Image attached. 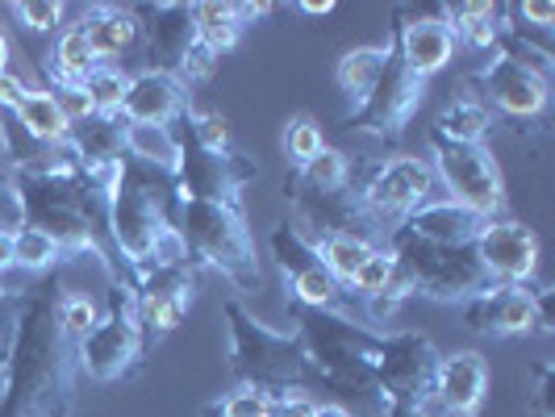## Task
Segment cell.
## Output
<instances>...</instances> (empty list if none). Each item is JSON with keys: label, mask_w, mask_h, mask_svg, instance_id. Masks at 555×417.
Instances as JSON below:
<instances>
[{"label": "cell", "mask_w": 555, "mask_h": 417, "mask_svg": "<svg viewBox=\"0 0 555 417\" xmlns=\"http://www.w3.org/2000/svg\"><path fill=\"white\" fill-rule=\"evenodd\" d=\"M397 26H392V47L401 63L417 71L422 80H430L435 71H443L447 63L455 58V34L443 22V13H422V9H397L392 13Z\"/></svg>", "instance_id": "d6986e66"}, {"label": "cell", "mask_w": 555, "mask_h": 417, "mask_svg": "<svg viewBox=\"0 0 555 417\" xmlns=\"http://www.w3.org/2000/svg\"><path fill=\"white\" fill-rule=\"evenodd\" d=\"M385 250L397 259V268L405 272L414 297L435 301V305H468L473 297H485L489 288H498L489 272L480 268L476 247H443V243H426L410 234L405 225H397Z\"/></svg>", "instance_id": "52a82bcc"}, {"label": "cell", "mask_w": 555, "mask_h": 417, "mask_svg": "<svg viewBox=\"0 0 555 417\" xmlns=\"http://www.w3.org/2000/svg\"><path fill=\"white\" fill-rule=\"evenodd\" d=\"M480 268L489 272L493 284H530L534 268H539V238L534 230L522 222L498 218L480 230V238L473 243Z\"/></svg>", "instance_id": "ffe728a7"}, {"label": "cell", "mask_w": 555, "mask_h": 417, "mask_svg": "<svg viewBox=\"0 0 555 417\" xmlns=\"http://www.w3.org/2000/svg\"><path fill=\"white\" fill-rule=\"evenodd\" d=\"M47 67V76H51V88H72V83H83L96 67H101V58L92 51V42H88V34L83 26H67L59 34L55 51H51V63H42Z\"/></svg>", "instance_id": "4316f807"}, {"label": "cell", "mask_w": 555, "mask_h": 417, "mask_svg": "<svg viewBox=\"0 0 555 417\" xmlns=\"http://www.w3.org/2000/svg\"><path fill=\"white\" fill-rule=\"evenodd\" d=\"M13 121H17L34 142H42V146H67L72 121H67V113L59 109V101L51 92L29 88L26 96H22V105L13 109Z\"/></svg>", "instance_id": "f1b7e54d"}, {"label": "cell", "mask_w": 555, "mask_h": 417, "mask_svg": "<svg viewBox=\"0 0 555 417\" xmlns=\"http://www.w3.org/2000/svg\"><path fill=\"white\" fill-rule=\"evenodd\" d=\"M26 288L29 284H17V288H4L0 292V372L9 363V347H13V334H17L22 309H26Z\"/></svg>", "instance_id": "60d3db41"}, {"label": "cell", "mask_w": 555, "mask_h": 417, "mask_svg": "<svg viewBox=\"0 0 555 417\" xmlns=\"http://www.w3.org/2000/svg\"><path fill=\"white\" fill-rule=\"evenodd\" d=\"M26 225V209H22V196L13 175H0V234H17Z\"/></svg>", "instance_id": "7bdbcfd3"}, {"label": "cell", "mask_w": 555, "mask_h": 417, "mask_svg": "<svg viewBox=\"0 0 555 417\" xmlns=\"http://www.w3.org/2000/svg\"><path fill=\"white\" fill-rule=\"evenodd\" d=\"M439 13H443V22L451 26V34H455V42H464V47H473V51H498V42H501L498 4L468 0V4H447Z\"/></svg>", "instance_id": "83f0119b"}, {"label": "cell", "mask_w": 555, "mask_h": 417, "mask_svg": "<svg viewBox=\"0 0 555 417\" xmlns=\"http://www.w3.org/2000/svg\"><path fill=\"white\" fill-rule=\"evenodd\" d=\"M180 126H184L205 151H230V146H234L230 121H225V113H218V109H205V113L189 109L180 117Z\"/></svg>", "instance_id": "74e56055"}, {"label": "cell", "mask_w": 555, "mask_h": 417, "mask_svg": "<svg viewBox=\"0 0 555 417\" xmlns=\"http://www.w3.org/2000/svg\"><path fill=\"white\" fill-rule=\"evenodd\" d=\"M322 146H326V142H322V126H318L309 113H297V117L284 126V151H288L293 167L309 164V159H313Z\"/></svg>", "instance_id": "ab89813d"}, {"label": "cell", "mask_w": 555, "mask_h": 417, "mask_svg": "<svg viewBox=\"0 0 555 417\" xmlns=\"http://www.w3.org/2000/svg\"><path fill=\"white\" fill-rule=\"evenodd\" d=\"M83 92H88L96 117H121V101H126V92H130V76H126L117 63H101V67L83 80Z\"/></svg>", "instance_id": "e575fe53"}, {"label": "cell", "mask_w": 555, "mask_h": 417, "mask_svg": "<svg viewBox=\"0 0 555 417\" xmlns=\"http://www.w3.org/2000/svg\"><path fill=\"white\" fill-rule=\"evenodd\" d=\"M130 284H134V297H139V322L151 342H159L171 330H180L184 313L193 305L196 268H184V263L146 268V272H134Z\"/></svg>", "instance_id": "e0dca14e"}, {"label": "cell", "mask_w": 555, "mask_h": 417, "mask_svg": "<svg viewBox=\"0 0 555 417\" xmlns=\"http://www.w3.org/2000/svg\"><path fill=\"white\" fill-rule=\"evenodd\" d=\"M59 263H67V255L51 234H42L38 225H22L13 234V268L17 272H51Z\"/></svg>", "instance_id": "836d02e7"}, {"label": "cell", "mask_w": 555, "mask_h": 417, "mask_svg": "<svg viewBox=\"0 0 555 417\" xmlns=\"http://www.w3.org/2000/svg\"><path fill=\"white\" fill-rule=\"evenodd\" d=\"M385 417H435V414H430V409H401V405H392Z\"/></svg>", "instance_id": "681fc988"}, {"label": "cell", "mask_w": 555, "mask_h": 417, "mask_svg": "<svg viewBox=\"0 0 555 417\" xmlns=\"http://www.w3.org/2000/svg\"><path fill=\"white\" fill-rule=\"evenodd\" d=\"M59 276L26 288V309L4 363L0 417H76V342L59 326Z\"/></svg>", "instance_id": "6da1fadb"}, {"label": "cell", "mask_w": 555, "mask_h": 417, "mask_svg": "<svg viewBox=\"0 0 555 417\" xmlns=\"http://www.w3.org/2000/svg\"><path fill=\"white\" fill-rule=\"evenodd\" d=\"M55 313H59V326H63V334H67L72 342H80L83 334L101 322L96 301H92L88 292H80V288H63L55 301Z\"/></svg>", "instance_id": "8d00e7d4"}, {"label": "cell", "mask_w": 555, "mask_h": 417, "mask_svg": "<svg viewBox=\"0 0 555 417\" xmlns=\"http://www.w3.org/2000/svg\"><path fill=\"white\" fill-rule=\"evenodd\" d=\"M392 272H397V259H392V255L385 247H376L360 263V272L351 276L347 292H360L363 301H367V297H376V292H385V288H389Z\"/></svg>", "instance_id": "f35d334b"}, {"label": "cell", "mask_w": 555, "mask_h": 417, "mask_svg": "<svg viewBox=\"0 0 555 417\" xmlns=\"http://www.w3.org/2000/svg\"><path fill=\"white\" fill-rule=\"evenodd\" d=\"M288 180H293V184H301V188H309V193H343V188H351L356 167H351V159H347L343 151L322 146L309 164L293 167V171H288Z\"/></svg>", "instance_id": "1f68e13d"}, {"label": "cell", "mask_w": 555, "mask_h": 417, "mask_svg": "<svg viewBox=\"0 0 555 417\" xmlns=\"http://www.w3.org/2000/svg\"><path fill=\"white\" fill-rule=\"evenodd\" d=\"M22 284H26V279H22ZM4 288H17V284H9V279L0 276V292H4Z\"/></svg>", "instance_id": "816d5d0a"}, {"label": "cell", "mask_w": 555, "mask_h": 417, "mask_svg": "<svg viewBox=\"0 0 555 417\" xmlns=\"http://www.w3.org/2000/svg\"><path fill=\"white\" fill-rule=\"evenodd\" d=\"M318 417H356V414H351L347 405H338V401H334V405H318Z\"/></svg>", "instance_id": "c3c4849f"}, {"label": "cell", "mask_w": 555, "mask_h": 417, "mask_svg": "<svg viewBox=\"0 0 555 417\" xmlns=\"http://www.w3.org/2000/svg\"><path fill=\"white\" fill-rule=\"evenodd\" d=\"M189 109H193L189 88L167 71L146 67L139 76H130V92L121 101V121H130V126H176Z\"/></svg>", "instance_id": "7402d4cb"}, {"label": "cell", "mask_w": 555, "mask_h": 417, "mask_svg": "<svg viewBox=\"0 0 555 417\" xmlns=\"http://www.w3.org/2000/svg\"><path fill=\"white\" fill-rule=\"evenodd\" d=\"M276 414V396H268V392L259 389H243V385H234V389L218 396V401H209L201 417H272Z\"/></svg>", "instance_id": "d590c367"}, {"label": "cell", "mask_w": 555, "mask_h": 417, "mask_svg": "<svg viewBox=\"0 0 555 417\" xmlns=\"http://www.w3.org/2000/svg\"><path fill=\"white\" fill-rule=\"evenodd\" d=\"M288 317L297 322V338L306 351V367L318 385L338 396V405H360L367 417H385L389 405L376 392V360L385 334L356 326L338 309H306L288 301Z\"/></svg>", "instance_id": "3957f363"}, {"label": "cell", "mask_w": 555, "mask_h": 417, "mask_svg": "<svg viewBox=\"0 0 555 417\" xmlns=\"http://www.w3.org/2000/svg\"><path fill=\"white\" fill-rule=\"evenodd\" d=\"M139 17V34H146V55L155 71H167L180 80L184 63L196 51V26H193V4H134Z\"/></svg>", "instance_id": "ac0fdd59"}, {"label": "cell", "mask_w": 555, "mask_h": 417, "mask_svg": "<svg viewBox=\"0 0 555 417\" xmlns=\"http://www.w3.org/2000/svg\"><path fill=\"white\" fill-rule=\"evenodd\" d=\"M193 26H196V42L214 58L230 55L238 47V38H243V22H238L234 4H218V0L193 4Z\"/></svg>", "instance_id": "4dcf8cb0"}, {"label": "cell", "mask_w": 555, "mask_h": 417, "mask_svg": "<svg viewBox=\"0 0 555 417\" xmlns=\"http://www.w3.org/2000/svg\"><path fill=\"white\" fill-rule=\"evenodd\" d=\"M180 139V167L171 180L176 200H218V205H243V188L259 180V164L247 159L238 146L230 151H205L201 142L176 121Z\"/></svg>", "instance_id": "30bf717a"}, {"label": "cell", "mask_w": 555, "mask_h": 417, "mask_svg": "<svg viewBox=\"0 0 555 417\" xmlns=\"http://www.w3.org/2000/svg\"><path fill=\"white\" fill-rule=\"evenodd\" d=\"M159 184V171H146L139 164H121V175L109 193V247L126 259L130 276L146 272V268H171L184 263L196 268L189 247L180 243V234L167 222V196L171 184Z\"/></svg>", "instance_id": "277c9868"}, {"label": "cell", "mask_w": 555, "mask_h": 417, "mask_svg": "<svg viewBox=\"0 0 555 417\" xmlns=\"http://www.w3.org/2000/svg\"><path fill=\"white\" fill-rule=\"evenodd\" d=\"M485 396H489V363H485L480 351L439 355L430 405H439L447 417H476Z\"/></svg>", "instance_id": "44dd1931"}, {"label": "cell", "mask_w": 555, "mask_h": 417, "mask_svg": "<svg viewBox=\"0 0 555 417\" xmlns=\"http://www.w3.org/2000/svg\"><path fill=\"white\" fill-rule=\"evenodd\" d=\"M167 222L189 247L193 263L218 268L238 297H259L263 292V272L255 255V234H250L243 205H218V200H176L167 196Z\"/></svg>", "instance_id": "5b68a950"}, {"label": "cell", "mask_w": 555, "mask_h": 417, "mask_svg": "<svg viewBox=\"0 0 555 417\" xmlns=\"http://www.w3.org/2000/svg\"><path fill=\"white\" fill-rule=\"evenodd\" d=\"M222 317H225V330H230L225 367H230V380L234 385L259 389L268 392V396H284L288 389L306 385L309 367L297 334L263 326L238 297H225Z\"/></svg>", "instance_id": "8992f818"}, {"label": "cell", "mask_w": 555, "mask_h": 417, "mask_svg": "<svg viewBox=\"0 0 555 417\" xmlns=\"http://www.w3.org/2000/svg\"><path fill=\"white\" fill-rule=\"evenodd\" d=\"M422 101H426V80L417 71H410L401 63V55H397V47H392V55L385 63V71H380L376 88H372V96L356 113H347V130L351 134H367V139L376 142H401L405 126L422 109Z\"/></svg>", "instance_id": "9a60e30c"}, {"label": "cell", "mask_w": 555, "mask_h": 417, "mask_svg": "<svg viewBox=\"0 0 555 417\" xmlns=\"http://www.w3.org/2000/svg\"><path fill=\"white\" fill-rule=\"evenodd\" d=\"M552 288H530V284H498L485 297H473L460 305L464 326L489 338H527V334H552L555 309Z\"/></svg>", "instance_id": "5bb4252c"}, {"label": "cell", "mask_w": 555, "mask_h": 417, "mask_svg": "<svg viewBox=\"0 0 555 417\" xmlns=\"http://www.w3.org/2000/svg\"><path fill=\"white\" fill-rule=\"evenodd\" d=\"M151 338L139 322V297L130 279H113L105 292V313L92 330L76 342V363L88 380L96 385H117L139 376L146 355H151Z\"/></svg>", "instance_id": "ba28073f"}, {"label": "cell", "mask_w": 555, "mask_h": 417, "mask_svg": "<svg viewBox=\"0 0 555 417\" xmlns=\"http://www.w3.org/2000/svg\"><path fill=\"white\" fill-rule=\"evenodd\" d=\"M435 146V180H443L451 200L498 222L505 209V184L489 142H430Z\"/></svg>", "instance_id": "4fadbf2b"}, {"label": "cell", "mask_w": 555, "mask_h": 417, "mask_svg": "<svg viewBox=\"0 0 555 417\" xmlns=\"http://www.w3.org/2000/svg\"><path fill=\"white\" fill-rule=\"evenodd\" d=\"M13 272V234H0V276Z\"/></svg>", "instance_id": "bcb514c9"}, {"label": "cell", "mask_w": 555, "mask_h": 417, "mask_svg": "<svg viewBox=\"0 0 555 417\" xmlns=\"http://www.w3.org/2000/svg\"><path fill=\"white\" fill-rule=\"evenodd\" d=\"M13 17L34 34H47L63 22V4L59 0H22V4H13Z\"/></svg>", "instance_id": "b9f144b4"}, {"label": "cell", "mask_w": 555, "mask_h": 417, "mask_svg": "<svg viewBox=\"0 0 555 417\" xmlns=\"http://www.w3.org/2000/svg\"><path fill=\"white\" fill-rule=\"evenodd\" d=\"M83 34L92 42V51L101 63H113L121 51H130L139 42V17L134 9H117V4H92L83 13Z\"/></svg>", "instance_id": "d4e9b609"}, {"label": "cell", "mask_w": 555, "mask_h": 417, "mask_svg": "<svg viewBox=\"0 0 555 417\" xmlns=\"http://www.w3.org/2000/svg\"><path fill=\"white\" fill-rule=\"evenodd\" d=\"M126 159L146 171H159L164 180H176V167H180L176 126H130L126 121Z\"/></svg>", "instance_id": "484cf974"}, {"label": "cell", "mask_w": 555, "mask_h": 417, "mask_svg": "<svg viewBox=\"0 0 555 417\" xmlns=\"http://www.w3.org/2000/svg\"><path fill=\"white\" fill-rule=\"evenodd\" d=\"M473 83L480 88L476 101L485 109H501L505 117H518V121H539L547 113V105H552V76H547V67L509 55L505 47L489 51V58L476 67Z\"/></svg>", "instance_id": "7c38bea8"}, {"label": "cell", "mask_w": 555, "mask_h": 417, "mask_svg": "<svg viewBox=\"0 0 555 417\" xmlns=\"http://www.w3.org/2000/svg\"><path fill=\"white\" fill-rule=\"evenodd\" d=\"M4 63H9V42L0 38V76H4Z\"/></svg>", "instance_id": "f907efd6"}, {"label": "cell", "mask_w": 555, "mask_h": 417, "mask_svg": "<svg viewBox=\"0 0 555 417\" xmlns=\"http://www.w3.org/2000/svg\"><path fill=\"white\" fill-rule=\"evenodd\" d=\"M268 247H272V259L284 272V284H288V301L306 309H334L343 301V284L322 268V259L313 255L309 238L297 230L293 222H276L272 234H268Z\"/></svg>", "instance_id": "2e32d148"}, {"label": "cell", "mask_w": 555, "mask_h": 417, "mask_svg": "<svg viewBox=\"0 0 555 417\" xmlns=\"http://www.w3.org/2000/svg\"><path fill=\"white\" fill-rule=\"evenodd\" d=\"M297 9L309 13V17H326V13H334V0H322V4H318V0H306V4H297Z\"/></svg>", "instance_id": "7dc6e473"}, {"label": "cell", "mask_w": 555, "mask_h": 417, "mask_svg": "<svg viewBox=\"0 0 555 417\" xmlns=\"http://www.w3.org/2000/svg\"><path fill=\"white\" fill-rule=\"evenodd\" d=\"M489 134H493V113L476 96L451 101L430 126V142H485Z\"/></svg>", "instance_id": "f546056e"}, {"label": "cell", "mask_w": 555, "mask_h": 417, "mask_svg": "<svg viewBox=\"0 0 555 417\" xmlns=\"http://www.w3.org/2000/svg\"><path fill=\"white\" fill-rule=\"evenodd\" d=\"M356 196H360L367 234L389 238L417 205H426L435 196V167L430 159H417V155H392L385 164L367 167V175L356 184Z\"/></svg>", "instance_id": "9c48e42d"}, {"label": "cell", "mask_w": 555, "mask_h": 417, "mask_svg": "<svg viewBox=\"0 0 555 417\" xmlns=\"http://www.w3.org/2000/svg\"><path fill=\"white\" fill-rule=\"evenodd\" d=\"M13 184L26 209V225L51 234L67 259H92L105 276L126 279L109 247V196L88 184L76 164L51 171H13Z\"/></svg>", "instance_id": "7a4b0ae2"}, {"label": "cell", "mask_w": 555, "mask_h": 417, "mask_svg": "<svg viewBox=\"0 0 555 417\" xmlns=\"http://www.w3.org/2000/svg\"><path fill=\"white\" fill-rule=\"evenodd\" d=\"M272 417H318V401L313 396H306V392H284V396H276V414Z\"/></svg>", "instance_id": "ee69618b"}, {"label": "cell", "mask_w": 555, "mask_h": 417, "mask_svg": "<svg viewBox=\"0 0 555 417\" xmlns=\"http://www.w3.org/2000/svg\"><path fill=\"white\" fill-rule=\"evenodd\" d=\"M309 247H313V255L322 259V268H326V272L343 284V292H347L351 276L360 272L363 259L376 250V243H363L356 234H318V238H309Z\"/></svg>", "instance_id": "d6a6232c"}, {"label": "cell", "mask_w": 555, "mask_h": 417, "mask_svg": "<svg viewBox=\"0 0 555 417\" xmlns=\"http://www.w3.org/2000/svg\"><path fill=\"white\" fill-rule=\"evenodd\" d=\"M389 55H392V42H376V47H351L347 55L338 58L334 83H338V96L351 105V113L372 96V88H376V80H380V71H385Z\"/></svg>", "instance_id": "cb8c5ba5"}, {"label": "cell", "mask_w": 555, "mask_h": 417, "mask_svg": "<svg viewBox=\"0 0 555 417\" xmlns=\"http://www.w3.org/2000/svg\"><path fill=\"white\" fill-rule=\"evenodd\" d=\"M439 372V347L417 330H389L380 338V360H376V392L385 405L401 409H430Z\"/></svg>", "instance_id": "8fae6325"}, {"label": "cell", "mask_w": 555, "mask_h": 417, "mask_svg": "<svg viewBox=\"0 0 555 417\" xmlns=\"http://www.w3.org/2000/svg\"><path fill=\"white\" fill-rule=\"evenodd\" d=\"M29 92V83H22L17 76H0V113H13L17 105H22V96Z\"/></svg>", "instance_id": "f6af8a7d"}, {"label": "cell", "mask_w": 555, "mask_h": 417, "mask_svg": "<svg viewBox=\"0 0 555 417\" xmlns=\"http://www.w3.org/2000/svg\"><path fill=\"white\" fill-rule=\"evenodd\" d=\"M401 225H405L410 234H417V238H426V243L473 247L476 238H480V230L489 222H485L480 213H473V209H464L460 200H451V196H430V200L417 205Z\"/></svg>", "instance_id": "603a6c76"}]
</instances>
